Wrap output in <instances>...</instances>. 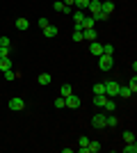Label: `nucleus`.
Instances as JSON below:
<instances>
[{
    "label": "nucleus",
    "mask_w": 137,
    "mask_h": 153,
    "mask_svg": "<svg viewBox=\"0 0 137 153\" xmlns=\"http://www.w3.org/2000/svg\"><path fill=\"white\" fill-rule=\"evenodd\" d=\"M114 66V55H98V69L101 71H110Z\"/></svg>",
    "instance_id": "f257e3e1"
},
{
    "label": "nucleus",
    "mask_w": 137,
    "mask_h": 153,
    "mask_svg": "<svg viewBox=\"0 0 137 153\" xmlns=\"http://www.w3.org/2000/svg\"><path fill=\"white\" fill-rule=\"evenodd\" d=\"M103 85H105V96H107V98H117V96H119V87H121L119 82L107 80V82H103Z\"/></svg>",
    "instance_id": "f03ea898"
},
{
    "label": "nucleus",
    "mask_w": 137,
    "mask_h": 153,
    "mask_svg": "<svg viewBox=\"0 0 137 153\" xmlns=\"http://www.w3.org/2000/svg\"><path fill=\"white\" fill-rule=\"evenodd\" d=\"M9 110H25V101L23 98H19V96H14V98H9Z\"/></svg>",
    "instance_id": "7ed1b4c3"
},
{
    "label": "nucleus",
    "mask_w": 137,
    "mask_h": 153,
    "mask_svg": "<svg viewBox=\"0 0 137 153\" xmlns=\"http://www.w3.org/2000/svg\"><path fill=\"white\" fill-rule=\"evenodd\" d=\"M64 101H66V108H71V110L80 108V98H78V96H76V94H71V96H66Z\"/></svg>",
    "instance_id": "20e7f679"
},
{
    "label": "nucleus",
    "mask_w": 137,
    "mask_h": 153,
    "mask_svg": "<svg viewBox=\"0 0 137 153\" xmlns=\"http://www.w3.org/2000/svg\"><path fill=\"white\" fill-rule=\"evenodd\" d=\"M101 12H105L110 16V14L114 12V2H112V0H101Z\"/></svg>",
    "instance_id": "39448f33"
},
{
    "label": "nucleus",
    "mask_w": 137,
    "mask_h": 153,
    "mask_svg": "<svg viewBox=\"0 0 137 153\" xmlns=\"http://www.w3.org/2000/svg\"><path fill=\"white\" fill-rule=\"evenodd\" d=\"M89 53H91V55H96V57H98V55H103V44L91 41V44H89Z\"/></svg>",
    "instance_id": "423d86ee"
},
{
    "label": "nucleus",
    "mask_w": 137,
    "mask_h": 153,
    "mask_svg": "<svg viewBox=\"0 0 137 153\" xmlns=\"http://www.w3.org/2000/svg\"><path fill=\"white\" fill-rule=\"evenodd\" d=\"M91 123H94V128H107L105 126V114H94Z\"/></svg>",
    "instance_id": "0eeeda50"
},
{
    "label": "nucleus",
    "mask_w": 137,
    "mask_h": 153,
    "mask_svg": "<svg viewBox=\"0 0 137 153\" xmlns=\"http://www.w3.org/2000/svg\"><path fill=\"white\" fill-rule=\"evenodd\" d=\"M82 37H85V41H96V30L94 27H87V30H82Z\"/></svg>",
    "instance_id": "6e6552de"
},
{
    "label": "nucleus",
    "mask_w": 137,
    "mask_h": 153,
    "mask_svg": "<svg viewBox=\"0 0 137 153\" xmlns=\"http://www.w3.org/2000/svg\"><path fill=\"white\" fill-rule=\"evenodd\" d=\"M53 7H55V12H59V14H71V7H66L62 0H57V2H55Z\"/></svg>",
    "instance_id": "1a4fd4ad"
},
{
    "label": "nucleus",
    "mask_w": 137,
    "mask_h": 153,
    "mask_svg": "<svg viewBox=\"0 0 137 153\" xmlns=\"http://www.w3.org/2000/svg\"><path fill=\"white\" fill-rule=\"evenodd\" d=\"M105 101H107V96H105V94H94V105H96V108H103Z\"/></svg>",
    "instance_id": "9d476101"
},
{
    "label": "nucleus",
    "mask_w": 137,
    "mask_h": 153,
    "mask_svg": "<svg viewBox=\"0 0 137 153\" xmlns=\"http://www.w3.org/2000/svg\"><path fill=\"white\" fill-rule=\"evenodd\" d=\"M87 9H89L91 14L101 12V0H89V5H87Z\"/></svg>",
    "instance_id": "9b49d317"
},
{
    "label": "nucleus",
    "mask_w": 137,
    "mask_h": 153,
    "mask_svg": "<svg viewBox=\"0 0 137 153\" xmlns=\"http://www.w3.org/2000/svg\"><path fill=\"white\" fill-rule=\"evenodd\" d=\"M9 69H14L12 59H9V57H0V71H9Z\"/></svg>",
    "instance_id": "f8f14e48"
},
{
    "label": "nucleus",
    "mask_w": 137,
    "mask_h": 153,
    "mask_svg": "<svg viewBox=\"0 0 137 153\" xmlns=\"http://www.w3.org/2000/svg\"><path fill=\"white\" fill-rule=\"evenodd\" d=\"M50 82H53L50 73H39V85H44V87H46V85H50Z\"/></svg>",
    "instance_id": "ddd939ff"
},
{
    "label": "nucleus",
    "mask_w": 137,
    "mask_h": 153,
    "mask_svg": "<svg viewBox=\"0 0 137 153\" xmlns=\"http://www.w3.org/2000/svg\"><path fill=\"white\" fill-rule=\"evenodd\" d=\"M71 94H73L71 85H62V87H59V96H62V98H66V96H71Z\"/></svg>",
    "instance_id": "4468645a"
},
{
    "label": "nucleus",
    "mask_w": 137,
    "mask_h": 153,
    "mask_svg": "<svg viewBox=\"0 0 137 153\" xmlns=\"http://www.w3.org/2000/svg\"><path fill=\"white\" fill-rule=\"evenodd\" d=\"M105 126H107V128H117V126H119V121H117V117H114V114H110V117H105Z\"/></svg>",
    "instance_id": "2eb2a0df"
},
{
    "label": "nucleus",
    "mask_w": 137,
    "mask_h": 153,
    "mask_svg": "<svg viewBox=\"0 0 137 153\" xmlns=\"http://www.w3.org/2000/svg\"><path fill=\"white\" fill-rule=\"evenodd\" d=\"M57 27H55V25H46L44 27V37H55V34H57Z\"/></svg>",
    "instance_id": "dca6fc26"
},
{
    "label": "nucleus",
    "mask_w": 137,
    "mask_h": 153,
    "mask_svg": "<svg viewBox=\"0 0 137 153\" xmlns=\"http://www.w3.org/2000/svg\"><path fill=\"white\" fill-rule=\"evenodd\" d=\"M16 27H19V30H23V32H25L27 27H30V21H27V19H16Z\"/></svg>",
    "instance_id": "f3484780"
},
{
    "label": "nucleus",
    "mask_w": 137,
    "mask_h": 153,
    "mask_svg": "<svg viewBox=\"0 0 137 153\" xmlns=\"http://www.w3.org/2000/svg\"><path fill=\"white\" fill-rule=\"evenodd\" d=\"M82 19H85V12H82V9H78V12L73 14V21H76V27H80V23H82Z\"/></svg>",
    "instance_id": "a211bd4d"
},
{
    "label": "nucleus",
    "mask_w": 137,
    "mask_h": 153,
    "mask_svg": "<svg viewBox=\"0 0 137 153\" xmlns=\"http://www.w3.org/2000/svg\"><path fill=\"white\" fill-rule=\"evenodd\" d=\"M87 151H89V153H98V151H101V144L89 140V144H87Z\"/></svg>",
    "instance_id": "6ab92c4d"
},
{
    "label": "nucleus",
    "mask_w": 137,
    "mask_h": 153,
    "mask_svg": "<svg viewBox=\"0 0 137 153\" xmlns=\"http://www.w3.org/2000/svg\"><path fill=\"white\" fill-rule=\"evenodd\" d=\"M124 153H137V144H135V142H126Z\"/></svg>",
    "instance_id": "aec40b11"
},
{
    "label": "nucleus",
    "mask_w": 137,
    "mask_h": 153,
    "mask_svg": "<svg viewBox=\"0 0 137 153\" xmlns=\"http://www.w3.org/2000/svg\"><path fill=\"white\" fill-rule=\"evenodd\" d=\"M2 73H5V80H7V82H12V80H16V76H19V73H16L14 69H9V71H2Z\"/></svg>",
    "instance_id": "412c9836"
},
{
    "label": "nucleus",
    "mask_w": 137,
    "mask_h": 153,
    "mask_svg": "<svg viewBox=\"0 0 137 153\" xmlns=\"http://www.w3.org/2000/svg\"><path fill=\"white\" fill-rule=\"evenodd\" d=\"M73 41H76V44H80V41H85V37H82V30H78V27H76V30H73Z\"/></svg>",
    "instance_id": "4be33fe9"
},
{
    "label": "nucleus",
    "mask_w": 137,
    "mask_h": 153,
    "mask_svg": "<svg viewBox=\"0 0 137 153\" xmlns=\"http://www.w3.org/2000/svg\"><path fill=\"white\" fill-rule=\"evenodd\" d=\"M119 96H121V98H130V96H133L130 87H119Z\"/></svg>",
    "instance_id": "5701e85b"
},
{
    "label": "nucleus",
    "mask_w": 137,
    "mask_h": 153,
    "mask_svg": "<svg viewBox=\"0 0 137 153\" xmlns=\"http://www.w3.org/2000/svg\"><path fill=\"white\" fill-rule=\"evenodd\" d=\"M73 5L78 7V9H82V12H85V9H87V5H89V0H76Z\"/></svg>",
    "instance_id": "b1692460"
},
{
    "label": "nucleus",
    "mask_w": 137,
    "mask_h": 153,
    "mask_svg": "<svg viewBox=\"0 0 137 153\" xmlns=\"http://www.w3.org/2000/svg\"><path fill=\"white\" fill-rule=\"evenodd\" d=\"M0 46H2V48H12V39L9 37H0Z\"/></svg>",
    "instance_id": "393cba45"
},
{
    "label": "nucleus",
    "mask_w": 137,
    "mask_h": 153,
    "mask_svg": "<svg viewBox=\"0 0 137 153\" xmlns=\"http://www.w3.org/2000/svg\"><path fill=\"white\" fill-rule=\"evenodd\" d=\"M55 108H57V110L66 108V101H64V98H62V96H57V98H55Z\"/></svg>",
    "instance_id": "a878e982"
},
{
    "label": "nucleus",
    "mask_w": 137,
    "mask_h": 153,
    "mask_svg": "<svg viewBox=\"0 0 137 153\" xmlns=\"http://www.w3.org/2000/svg\"><path fill=\"white\" fill-rule=\"evenodd\" d=\"M103 55H114V46H112V44H105L103 46Z\"/></svg>",
    "instance_id": "bb28decb"
},
{
    "label": "nucleus",
    "mask_w": 137,
    "mask_h": 153,
    "mask_svg": "<svg viewBox=\"0 0 137 153\" xmlns=\"http://www.w3.org/2000/svg\"><path fill=\"white\" fill-rule=\"evenodd\" d=\"M94 94H105V85L103 82H96V85H94Z\"/></svg>",
    "instance_id": "cd10ccee"
},
{
    "label": "nucleus",
    "mask_w": 137,
    "mask_h": 153,
    "mask_svg": "<svg viewBox=\"0 0 137 153\" xmlns=\"http://www.w3.org/2000/svg\"><path fill=\"white\" fill-rule=\"evenodd\" d=\"M103 108H105V110H110V112H114V110H117V108H114V101H112V98H107V101H105Z\"/></svg>",
    "instance_id": "c85d7f7f"
},
{
    "label": "nucleus",
    "mask_w": 137,
    "mask_h": 153,
    "mask_svg": "<svg viewBox=\"0 0 137 153\" xmlns=\"http://www.w3.org/2000/svg\"><path fill=\"white\" fill-rule=\"evenodd\" d=\"M94 19H96V21H107L110 16H107L105 12H96V14H94Z\"/></svg>",
    "instance_id": "c756f323"
},
{
    "label": "nucleus",
    "mask_w": 137,
    "mask_h": 153,
    "mask_svg": "<svg viewBox=\"0 0 137 153\" xmlns=\"http://www.w3.org/2000/svg\"><path fill=\"white\" fill-rule=\"evenodd\" d=\"M128 87H130V91H133V94L137 91V78H135V76L130 78V82H128Z\"/></svg>",
    "instance_id": "7c9ffc66"
},
{
    "label": "nucleus",
    "mask_w": 137,
    "mask_h": 153,
    "mask_svg": "<svg viewBox=\"0 0 137 153\" xmlns=\"http://www.w3.org/2000/svg\"><path fill=\"white\" fill-rule=\"evenodd\" d=\"M87 144H89V137H87V135L78 137V146H87Z\"/></svg>",
    "instance_id": "2f4dec72"
},
{
    "label": "nucleus",
    "mask_w": 137,
    "mask_h": 153,
    "mask_svg": "<svg viewBox=\"0 0 137 153\" xmlns=\"http://www.w3.org/2000/svg\"><path fill=\"white\" fill-rule=\"evenodd\" d=\"M124 142H135V135H133L130 130H126L124 133Z\"/></svg>",
    "instance_id": "473e14b6"
},
{
    "label": "nucleus",
    "mask_w": 137,
    "mask_h": 153,
    "mask_svg": "<svg viewBox=\"0 0 137 153\" xmlns=\"http://www.w3.org/2000/svg\"><path fill=\"white\" fill-rule=\"evenodd\" d=\"M37 23H39V27H41V30H44L46 25H50V23H48V19H44V16H41V19L37 21Z\"/></svg>",
    "instance_id": "72a5a7b5"
},
{
    "label": "nucleus",
    "mask_w": 137,
    "mask_h": 153,
    "mask_svg": "<svg viewBox=\"0 0 137 153\" xmlns=\"http://www.w3.org/2000/svg\"><path fill=\"white\" fill-rule=\"evenodd\" d=\"M0 57H9V48H2V46H0Z\"/></svg>",
    "instance_id": "f704fd0d"
},
{
    "label": "nucleus",
    "mask_w": 137,
    "mask_h": 153,
    "mask_svg": "<svg viewBox=\"0 0 137 153\" xmlns=\"http://www.w3.org/2000/svg\"><path fill=\"white\" fill-rule=\"evenodd\" d=\"M73 2H76V0H64V5H66V7H73Z\"/></svg>",
    "instance_id": "c9c22d12"
}]
</instances>
